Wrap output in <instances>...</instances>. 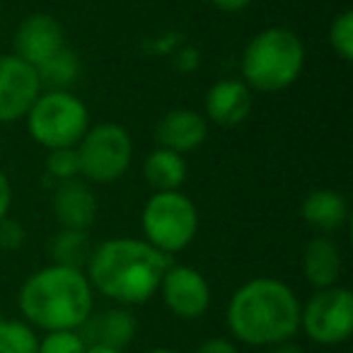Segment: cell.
I'll return each instance as SVG.
<instances>
[{
  "label": "cell",
  "mask_w": 353,
  "mask_h": 353,
  "mask_svg": "<svg viewBox=\"0 0 353 353\" xmlns=\"http://www.w3.org/2000/svg\"><path fill=\"white\" fill-rule=\"evenodd\" d=\"M303 271H305V279L314 288L336 285L339 276H341V252H339L336 242L324 235L312 237L307 242V247H305Z\"/></svg>",
  "instance_id": "cell-16"
},
{
  "label": "cell",
  "mask_w": 353,
  "mask_h": 353,
  "mask_svg": "<svg viewBox=\"0 0 353 353\" xmlns=\"http://www.w3.org/2000/svg\"><path fill=\"white\" fill-rule=\"evenodd\" d=\"M46 172L59 182H68L80 174V160L75 148H56L46 157Z\"/></svg>",
  "instance_id": "cell-23"
},
{
  "label": "cell",
  "mask_w": 353,
  "mask_h": 353,
  "mask_svg": "<svg viewBox=\"0 0 353 353\" xmlns=\"http://www.w3.org/2000/svg\"><path fill=\"white\" fill-rule=\"evenodd\" d=\"M145 353H176V351H172V348H150Z\"/></svg>",
  "instance_id": "cell-31"
},
{
  "label": "cell",
  "mask_w": 353,
  "mask_h": 353,
  "mask_svg": "<svg viewBox=\"0 0 353 353\" xmlns=\"http://www.w3.org/2000/svg\"><path fill=\"white\" fill-rule=\"evenodd\" d=\"M27 126L39 145L75 148L90 128L88 107L68 90H49L39 94L27 112Z\"/></svg>",
  "instance_id": "cell-5"
},
{
  "label": "cell",
  "mask_w": 353,
  "mask_h": 353,
  "mask_svg": "<svg viewBox=\"0 0 353 353\" xmlns=\"http://www.w3.org/2000/svg\"><path fill=\"white\" fill-rule=\"evenodd\" d=\"M208 136V123L194 109H172L157 123V143L160 148L174 150L179 155L196 150Z\"/></svg>",
  "instance_id": "cell-12"
},
{
  "label": "cell",
  "mask_w": 353,
  "mask_h": 353,
  "mask_svg": "<svg viewBox=\"0 0 353 353\" xmlns=\"http://www.w3.org/2000/svg\"><path fill=\"white\" fill-rule=\"evenodd\" d=\"M49 252H51L54 264L70 266V269H83V264H88L90 254H92L88 230H68V228H61L54 235V240H51Z\"/></svg>",
  "instance_id": "cell-19"
},
{
  "label": "cell",
  "mask_w": 353,
  "mask_h": 353,
  "mask_svg": "<svg viewBox=\"0 0 353 353\" xmlns=\"http://www.w3.org/2000/svg\"><path fill=\"white\" fill-rule=\"evenodd\" d=\"M300 213L310 228L319 232H334L348 221V201L334 189H317L305 196Z\"/></svg>",
  "instance_id": "cell-17"
},
{
  "label": "cell",
  "mask_w": 353,
  "mask_h": 353,
  "mask_svg": "<svg viewBox=\"0 0 353 353\" xmlns=\"http://www.w3.org/2000/svg\"><path fill=\"white\" fill-rule=\"evenodd\" d=\"M206 114L218 126H240L252 114V90L242 80H221L208 90Z\"/></svg>",
  "instance_id": "cell-15"
},
{
  "label": "cell",
  "mask_w": 353,
  "mask_h": 353,
  "mask_svg": "<svg viewBox=\"0 0 353 353\" xmlns=\"http://www.w3.org/2000/svg\"><path fill=\"white\" fill-rule=\"evenodd\" d=\"M300 327L314 343L334 346L353 332V295L343 285L319 288L305 307H300Z\"/></svg>",
  "instance_id": "cell-8"
},
{
  "label": "cell",
  "mask_w": 353,
  "mask_h": 353,
  "mask_svg": "<svg viewBox=\"0 0 353 353\" xmlns=\"http://www.w3.org/2000/svg\"><path fill=\"white\" fill-rule=\"evenodd\" d=\"M172 256L145 240L119 237L92 250L88 259V281L109 300L121 305L148 303L160 290Z\"/></svg>",
  "instance_id": "cell-1"
},
{
  "label": "cell",
  "mask_w": 353,
  "mask_h": 353,
  "mask_svg": "<svg viewBox=\"0 0 353 353\" xmlns=\"http://www.w3.org/2000/svg\"><path fill=\"white\" fill-rule=\"evenodd\" d=\"M39 339H37L32 324L20 319H6L0 314V353H37Z\"/></svg>",
  "instance_id": "cell-21"
},
{
  "label": "cell",
  "mask_w": 353,
  "mask_h": 353,
  "mask_svg": "<svg viewBox=\"0 0 353 353\" xmlns=\"http://www.w3.org/2000/svg\"><path fill=\"white\" fill-rule=\"evenodd\" d=\"M63 27L59 20L46 12H37L20 22L15 32V56L27 61L30 65H41L56 51L63 49Z\"/></svg>",
  "instance_id": "cell-11"
},
{
  "label": "cell",
  "mask_w": 353,
  "mask_h": 353,
  "mask_svg": "<svg viewBox=\"0 0 353 353\" xmlns=\"http://www.w3.org/2000/svg\"><path fill=\"white\" fill-rule=\"evenodd\" d=\"M37 73H39L41 88L51 90H65L68 85L75 83V78L80 75V61L78 56L70 49H61L51 56L49 61H44L41 65H37Z\"/></svg>",
  "instance_id": "cell-20"
},
{
  "label": "cell",
  "mask_w": 353,
  "mask_h": 353,
  "mask_svg": "<svg viewBox=\"0 0 353 353\" xmlns=\"http://www.w3.org/2000/svg\"><path fill=\"white\" fill-rule=\"evenodd\" d=\"M136 317L128 310L114 307L107 310L104 314H90L83 324H80V336L85 339L88 346H109V348H123L133 341L136 336Z\"/></svg>",
  "instance_id": "cell-14"
},
{
  "label": "cell",
  "mask_w": 353,
  "mask_h": 353,
  "mask_svg": "<svg viewBox=\"0 0 353 353\" xmlns=\"http://www.w3.org/2000/svg\"><path fill=\"white\" fill-rule=\"evenodd\" d=\"M196 353H237V348L228 339H208L196 348Z\"/></svg>",
  "instance_id": "cell-26"
},
{
  "label": "cell",
  "mask_w": 353,
  "mask_h": 353,
  "mask_svg": "<svg viewBox=\"0 0 353 353\" xmlns=\"http://www.w3.org/2000/svg\"><path fill=\"white\" fill-rule=\"evenodd\" d=\"M305 46L295 32L269 27L247 44L242 54V83L259 92H281L300 78Z\"/></svg>",
  "instance_id": "cell-4"
},
{
  "label": "cell",
  "mask_w": 353,
  "mask_h": 353,
  "mask_svg": "<svg viewBox=\"0 0 353 353\" xmlns=\"http://www.w3.org/2000/svg\"><path fill=\"white\" fill-rule=\"evenodd\" d=\"M37 353H88V343L78 334V329L49 332L44 339H39V351Z\"/></svg>",
  "instance_id": "cell-24"
},
{
  "label": "cell",
  "mask_w": 353,
  "mask_h": 353,
  "mask_svg": "<svg viewBox=\"0 0 353 353\" xmlns=\"http://www.w3.org/2000/svg\"><path fill=\"white\" fill-rule=\"evenodd\" d=\"M266 353H303V348L295 346V343L283 341V343H274V346H269V351Z\"/></svg>",
  "instance_id": "cell-29"
},
{
  "label": "cell",
  "mask_w": 353,
  "mask_h": 353,
  "mask_svg": "<svg viewBox=\"0 0 353 353\" xmlns=\"http://www.w3.org/2000/svg\"><path fill=\"white\" fill-rule=\"evenodd\" d=\"M208 3L223 12H240L245 8H250L252 0H208Z\"/></svg>",
  "instance_id": "cell-28"
},
{
  "label": "cell",
  "mask_w": 353,
  "mask_h": 353,
  "mask_svg": "<svg viewBox=\"0 0 353 353\" xmlns=\"http://www.w3.org/2000/svg\"><path fill=\"white\" fill-rule=\"evenodd\" d=\"M54 213L61 228L88 230L97 218V199L92 189L80 179L61 182L54 194Z\"/></svg>",
  "instance_id": "cell-13"
},
{
  "label": "cell",
  "mask_w": 353,
  "mask_h": 353,
  "mask_svg": "<svg viewBox=\"0 0 353 353\" xmlns=\"http://www.w3.org/2000/svg\"><path fill=\"white\" fill-rule=\"evenodd\" d=\"M17 305L32 327L46 332L80 329L92 314V285L83 269L51 264L22 283Z\"/></svg>",
  "instance_id": "cell-3"
},
{
  "label": "cell",
  "mask_w": 353,
  "mask_h": 353,
  "mask_svg": "<svg viewBox=\"0 0 353 353\" xmlns=\"http://www.w3.org/2000/svg\"><path fill=\"white\" fill-rule=\"evenodd\" d=\"M143 174L155 192H179V187L187 179V162L179 152L157 148L145 157Z\"/></svg>",
  "instance_id": "cell-18"
},
{
  "label": "cell",
  "mask_w": 353,
  "mask_h": 353,
  "mask_svg": "<svg viewBox=\"0 0 353 353\" xmlns=\"http://www.w3.org/2000/svg\"><path fill=\"white\" fill-rule=\"evenodd\" d=\"M165 305L182 319H199L211 305V288L201 271L187 264H172L160 283Z\"/></svg>",
  "instance_id": "cell-10"
},
{
  "label": "cell",
  "mask_w": 353,
  "mask_h": 353,
  "mask_svg": "<svg viewBox=\"0 0 353 353\" xmlns=\"http://www.w3.org/2000/svg\"><path fill=\"white\" fill-rule=\"evenodd\" d=\"M141 225L145 242L165 254L182 252L199 232V211L189 196L179 192H155L143 208Z\"/></svg>",
  "instance_id": "cell-6"
},
{
  "label": "cell",
  "mask_w": 353,
  "mask_h": 353,
  "mask_svg": "<svg viewBox=\"0 0 353 353\" xmlns=\"http://www.w3.org/2000/svg\"><path fill=\"white\" fill-rule=\"evenodd\" d=\"M41 94V80L34 65L20 56H0V123H12L27 117Z\"/></svg>",
  "instance_id": "cell-9"
},
{
  "label": "cell",
  "mask_w": 353,
  "mask_h": 353,
  "mask_svg": "<svg viewBox=\"0 0 353 353\" xmlns=\"http://www.w3.org/2000/svg\"><path fill=\"white\" fill-rule=\"evenodd\" d=\"M88 353H123L119 348H109V346H88Z\"/></svg>",
  "instance_id": "cell-30"
},
{
  "label": "cell",
  "mask_w": 353,
  "mask_h": 353,
  "mask_svg": "<svg viewBox=\"0 0 353 353\" xmlns=\"http://www.w3.org/2000/svg\"><path fill=\"white\" fill-rule=\"evenodd\" d=\"M10 203H12V187H10V179L6 176V172L0 170V221L8 216L10 211Z\"/></svg>",
  "instance_id": "cell-27"
},
{
  "label": "cell",
  "mask_w": 353,
  "mask_h": 353,
  "mask_svg": "<svg viewBox=\"0 0 353 353\" xmlns=\"http://www.w3.org/2000/svg\"><path fill=\"white\" fill-rule=\"evenodd\" d=\"M80 174L94 184H112L126 174L133 157V143L126 128L119 123H99L88 128L75 145Z\"/></svg>",
  "instance_id": "cell-7"
},
{
  "label": "cell",
  "mask_w": 353,
  "mask_h": 353,
  "mask_svg": "<svg viewBox=\"0 0 353 353\" xmlns=\"http://www.w3.org/2000/svg\"><path fill=\"white\" fill-rule=\"evenodd\" d=\"M27 240V232L22 228V223L12 221V218H3L0 221V250L6 252H17Z\"/></svg>",
  "instance_id": "cell-25"
},
{
  "label": "cell",
  "mask_w": 353,
  "mask_h": 353,
  "mask_svg": "<svg viewBox=\"0 0 353 353\" xmlns=\"http://www.w3.org/2000/svg\"><path fill=\"white\" fill-rule=\"evenodd\" d=\"M329 44L336 51L341 61L353 59V12L343 10L341 15L334 17L332 27H329Z\"/></svg>",
  "instance_id": "cell-22"
},
{
  "label": "cell",
  "mask_w": 353,
  "mask_h": 353,
  "mask_svg": "<svg viewBox=\"0 0 353 353\" xmlns=\"http://www.w3.org/2000/svg\"><path fill=\"white\" fill-rule=\"evenodd\" d=\"M225 319L242 343L269 348L288 341L300 329V300L283 281L261 276L232 293Z\"/></svg>",
  "instance_id": "cell-2"
}]
</instances>
